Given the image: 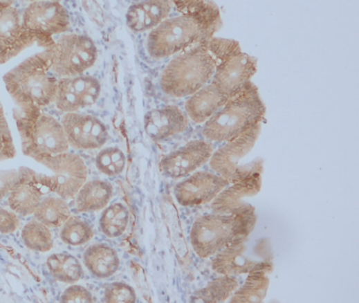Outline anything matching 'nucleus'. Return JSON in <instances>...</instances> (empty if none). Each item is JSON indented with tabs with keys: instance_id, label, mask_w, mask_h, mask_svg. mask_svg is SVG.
Returning a JSON list of instances; mask_svg holds the SVG:
<instances>
[{
	"instance_id": "27",
	"label": "nucleus",
	"mask_w": 359,
	"mask_h": 303,
	"mask_svg": "<svg viewBox=\"0 0 359 303\" xmlns=\"http://www.w3.org/2000/svg\"><path fill=\"white\" fill-rule=\"evenodd\" d=\"M38 221L49 228H59L71 217V208L64 198L46 196L33 213Z\"/></svg>"
},
{
	"instance_id": "13",
	"label": "nucleus",
	"mask_w": 359,
	"mask_h": 303,
	"mask_svg": "<svg viewBox=\"0 0 359 303\" xmlns=\"http://www.w3.org/2000/svg\"><path fill=\"white\" fill-rule=\"evenodd\" d=\"M229 181L214 172H194L179 181L174 187V195L179 205L195 207L213 201Z\"/></svg>"
},
{
	"instance_id": "15",
	"label": "nucleus",
	"mask_w": 359,
	"mask_h": 303,
	"mask_svg": "<svg viewBox=\"0 0 359 303\" xmlns=\"http://www.w3.org/2000/svg\"><path fill=\"white\" fill-rule=\"evenodd\" d=\"M62 125L68 145L75 149H100L109 138L104 123L92 115L66 113L62 117Z\"/></svg>"
},
{
	"instance_id": "30",
	"label": "nucleus",
	"mask_w": 359,
	"mask_h": 303,
	"mask_svg": "<svg viewBox=\"0 0 359 303\" xmlns=\"http://www.w3.org/2000/svg\"><path fill=\"white\" fill-rule=\"evenodd\" d=\"M21 238L27 248L36 252H49L53 248V235L49 226L36 219L24 226Z\"/></svg>"
},
{
	"instance_id": "39",
	"label": "nucleus",
	"mask_w": 359,
	"mask_h": 303,
	"mask_svg": "<svg viewBox=\"0 0 359 303\" xmlns=\"http://www.w3.org/2000/svg\"><path fill=\"white\" fill-rule=\"evenodd\" d=\"M17 0H0V9L1 8L13 7Z\"/></svg>"
},
{
	"instance_id": "31",
	"label": "nucleus",
	"mask_w": 359,
	"mask_h": 303,
	"mask_svg": "<svg viewBox=\"0 0 359 303\" xmlns=\"http://www.w3.org/2000/svg\"><path fill=\"white\" fill-rule=\"evenodd\" d=\"M62 226L60 239L68 246H84L94 236L93 226L86 220L76 216H71Z\"/></svg>"
},
{
	"instance_id": "1",
	"label": "nucleus",
	"mask_w": 359,
	"mask_h": 303,
	"mask_svg": "<svg viewBox=\"0 0 359 303\" xmlns=\"http://www.w3.org/2000/svg\"><path fill=\"white\" fill-rule=\"evenodd\" d=\"M221 26L219 9L208 1L199 11L165 19L151 30L147 50L155 59L169 57L209 39Z\"/></svg>"
},
{
	"instance_id": "26",
	"label": "nucleus",
	"mask_w": 359,
	"mask_h": 303,
	"mask_svg": "<svg viewBox=\"0 0 359 303\" xmlns=\"http://www.w3.org/2000/svg\"><path fill=\"white\" fill-rule=\"evenodd\" d=\"M46 266L54 279L64 284H75L84 276L80 260L68 252L53 254L46 260Z\"/></svg>"
},
{
	"instance_id": "33",
	"label": "nucleus",
	"mask_w": 359,
	"mask_h": 303,
	"mask_svg": "<svg viewBox=\"0 0 359 303\" xmlns=\"http://www.w3.org/2000/svg\"><path fill=\"white\" fill-rule=\"evenodd\" d=\"M203 44L209 50L210 54L213 56L214 59L217 60V64L232 56L241 53V46L234 40L215 38L212 36Z\"/></svg>"
},
{
	"instance_id": "37",
	"label": "nucleus",
	"mask_w": 359,
	"mask_h": 303,
	"mask_svg": "<svg viewBox=\"0 0 359 303\" xmlns=\"http://www.w3.org/2000/svg\"><path fill=\"white\" fill-rule=\"evenodd\" d=\"M19 218L15 212L0 209V233H14L19 228Z\"/></svg>"
},
{
	"instance_id": "11",
	"label": "nucleus",
	"mask_w": 359,
	"mask_h": 303,
	"mask_svg": "<svg viewBox=\"0 0 359 303\" xmlns=\"http://www.w3.org/2000/svg\"><path fill=\"white\" fill-rule=\"evenodd\" d=\"M38 163L53 172L55 193L66 200L75 197L88 178V167L84 159L75 153L64 152L55 156L42 158Z\"/></svg>"
},
{
	"instance_id": "6",
	"label": "nucleus",
	"mask_w": 359,
	"mask_h": 303,
	"mask_svg": "<svg viewBox=\"0 0 359 303\" xmlns=\"http://www.w3.org/2000/svg\"><path fill=\"white\" fill-rule=\"evenodd\" d=\"M217 66V60L201 42L183 50L167 64L161 74V90L176 98L191 96L208 84Z\"/></svg>"
},
{
	"instance_id": "12",
	"label": "nucleus",
	"mask_w": 359,
	"mask_h": 303,
	"mask_svg": "<svg viewBox=\"0 0 359 303\" xmlns=\"http://www.w3.org/2000/svg\"><path fill=\"white\" fill-rule=\"evenodd\" d=\"M100 80L93 76L82 74L62 77L58 80L54 102L62 112H78L94 104L100 98Z\"/></svg>"
},
{
	"instance_id": "19",
	"label": "nucleus",
	"mask_w": 359,
	"mask_h": 303,
	"mask_svg": "<svg viewBox=\"0 0 359 303\" xmlns=\"http://www.w3.org/2000/svg\"><path fill=\"white\" fill-rule=\"evenodd\" d=\"M261 189V173L254 174L248 178L234 183L223 190L212 202V210L219 214H241L254 211L246 199L257 195Z\"/></svg>"
},
{
	"instance_id": "4",
	"label": "nucleus",
	"mask_w": 359,
	"mask_h": 303,
	"mask_svg": "<svg viewBox=\"0 0 359 303\" xmlns=\"http://www.w3.org/2000/svg\"><path fill=\"white\" fill-rule=\"evenodd\" d=\"M257 217L254 211L241 214H208L195 220L190 232L193 250L201 258H209L234 242L247 239Z\"/></svg>"
},
{
	"instance_id": "28",
	"label": "nucleus",
	"mask_w": 359,
	"mask_h": 303,
	"mask_svg": "<svg viewBox=\"0 0 359 303\" xmlns=\"http://www.w3.org/2000/svg\"><path fill=\"white\" fill-rule=\"evenodd\" d=\"M130 213L122 202L107 205L100 215V229L109 238H118L128 229Z\"/></svg>"
},
{
	"instance_id": "23",
	"label": "nucleus",
	"mask_w": 359,
	"mask_h": 303,
	"mask_svg": "<svg viewBox=\"0 0 359 303\" xmlns=\"http://www.w3.org/2000/svg\"><path fill=\"white\" fill-rule=\"evenodd\" d=\"M84 266L92 276L98 279H107L113 276L120 266L118 254L106 244H95L84 252Z\"/></svg>"
},
{
	"instance_id": "22",
	"label": "nucleus",
	"mask_w": 359,
	"mask_h": 303,
	"mask_svg": "<svg viewBox=\"0 0 359 303\" xmlns=\"http://www.w3.org/2000/svg\"><path fill=\"white\" fill-rule=\"evenodd\" d=\"M229 97L223 94L213 82L205 84L185 101V113L191 120L203 123L213 116L228 100Z\"/></svg>"
},
{
	"instance_id": "35",
	"label": "nucleus",
	"mask_w": 359,
	"mask_h": 303,
	"mask_svg": "<svg viewBox=\"0 0 359 303\" xmlns=\"http://www.w3.org/2000/svg\"><path fill=\"white\" fill-rule=\"evenodd\" d=\"M16 154L11 131L5 117L0 118V161L14 158Z\"/></svg>"
},
{
	"instance_id": "9",
	"label": "nucleus",
	"mask_w": 359,
	"mask_h": 303,
	"mask_svg": "<svg viewBox=\"0 0 359 303\" xmlns=\"http://www.w3.org/2000/svg\"><path fill=\"white\" fill-rule=\"evenodd\" d=\"M22 26L35 36L36 42L44 48L54 44L53 36L66 33L71 20L66 8L58 1H33L21 14Z\"/></svg>"
},
{
	"instance_id": "3",
	"label": "nucleus",
	"mask_w": 359,
	"mask_h": 303,
	"mask_svg": "<svg viewBox=\"0 0 359 303\" xmlns=\"http://www.w3.org/2000/svg\"><path fill=\"white\" fill-rule=\"evenodd\" d=\"M51 56V48H46L3 76L8 93L17 107L42 108L54 102L58 80L52 72Z\"/></svg>"
},
{
	"instance_id": "34",
	"label": "nucleus",
	"mask_w": 359,
	"mask_h": 303,
	"mask_svg": "<svg viewBox=\"0 0 359 303\" xmlns=\"http://www.w3.org/2000/svg\"><path fill=\"white\" fill-rule=\"evenodd\" d=\"M137 300L136 292L130 284L125 282H112L104 288V302L128 303Z\"/></svg>"
},
{
	"instance_id": "2",
	"label": "nucleus",
	"mask_w": 359,
	"mask_h": 303,
	"mask_svg": "<svg viewBox=\"0 0 359 303\" xmlns=\"http://www.w3.org/2000/svg\"><path fill=\"white\" fill-rule=\"evenodd\" d=\"M266 107L252 82L232 95L225 104L205 122L203 135L208 141L227 143L261 125Z\"/></svg>"
},
{
	"instance_id": "18",
	"label": "nucleus",
	"mask_w": 359,
	"mask_h": 303,
	"mask_svg": "<svg viewBox=\"0 0 359 303\" xmlns=\"http://www.w3.org/2000/svg\"><path fill=\"white\" fill-rule=\"evenodd\" d=\"M256 70L257 60L241 52L217 64L212 82L230 97L250 82Z\"/></svg>"
},
{
	"instance_id": "7",
	"label": "nucleus",
	"mask_w": 359,
	"mask_h": 303,
	"mask_svg": "<svg viewBox=\"0 0 359 303\" xmlns=\"http://www.w3.org/2000/svg\"><path fill=\"white\" fill-rule=\"evenodd\" d=\"M260 129L261 125H256L213 152L209 160L212 172L227 179L230 183L243 181L254 174L262 173L264 161L261 159H256L252 163L245 161L255 147Z\"/></svg>"
},
{
	"instance_id": "20",
	"label": "nucleus",
	"mask_w": 359,
	"mask_h": 303,
	"mask_svg": "<svg viewBox=\"0 0 359 303\" xmlns=\"http://www.w3.org/2000/svg\"><path fill=\"white\" fill-rule=\"evenodd\" d=\"M143 125L151 139L161 141L185 132L189 127V117L178 107H161L147 113Z\"/></svg>"
},
{
	"instance_id": "41",
	"label": "nucleus",
	"mask_w": 359,
	"mask_h": 303,
	"mask_svg": "<svg viewBox=\"0 0 359 303\" xmlns=\"http://www.w3.org/2000/svg\"><path fill=\"white\" fill-rule=\"evenodd\" d=\"M26 1H29V3H33V1H39V0H26ZM49 1H58V3H59L60 0H49Z\"/></svg>"
},
{
	"instance_id": "38",
	"label": "nucleus",
	"mask_w": 359,
	"mask_h": 303,
	"mask_svg": "<svg viewBox=\"0 0 359 303\" xmlns=\"http://www.w3.org/2000/svg\"><path fill=\"white\" fill-rule=\"evenodd\" d=\"M17 177V169L0 171V199H3L6 196L9 195Z\"/></svg>"
},
{
	"instance_id": "36",
	"label": "nucleus",
	"mask_w": 359,
	"mask_h": 303,
	"mask_svg": "<svg viewBox=\"0 0 359 303\" xmlns=\"http://www.w3.org/2000/svg\"><path fill=\"white\" fill-rule=\"evenodd\" d=\"M60 301L62 302L92 303L94 302L95 298L88 288L78 286V284H73L64 290L60 297Z\"/></svg>"
},
{
	"instance_id": "16",
	"label": "nucleus",
	"mask_w": 359,
	"mask_h": 303,
	"mask_svg": "<svg viewBox=\"0 0 359 303\" xmlns=\"http://www.w3.org/2000/svg\"><path fill=\"white\" fill-rule=\"evenodd\" d=\"M35 42V36L22 26L21 14L17 9H0V64L13 59Z\"/></svg>"
},
{
	"instance_id": "17",
	"label": "nucleus",
	"mask_w": 359,
	"mask_h": 303,
	"mask_svg": "<svg viewBox=\"0 0 359 303\" xmlns=\"http://www.w3.org/2000/svg\"><path fill=\"white\" fill-rule=\"evenodd\" d=\"M248 239V238H247ZM234 242L213 255L212 270L219 275L236 276L250 274L264 268H272V262L267 259L258 260L255 252H251L246 240Z\"/></svg>"
},
{
	"instance_id": "14",
	"label": "nucleus",
	"mask_w": 359,
	"mask_h": 303,
	"mask_svg": "<svg viewBox=\"0 0 359 303\" xmlns=\"http://www.w3.org/2000/svg\"><path fill=\"white\" fill-rule=\"evenodd\" d=\"M213 152V145L209 141H190L165 155L159 163V169L167 178H185L207 163Z\"/></svg>"
},
{
	"instance_id": "21",
	"label": "nucleus",
	"mask_w": 359,
	"mask_h": 303,
	"mask_svg": "<svg viewBox=\"0 0 359 303\" xmlns=\"http://www.w3.org/2000/svg\"><path fill=\"white\" fill-rule=\"evenodd\" d=\"M172 7V0H145L135 3L127 12V24L134 32L154 29L167 18Z\"/></svg>"
},
{
	"instance_id": "40",
	"label": "nucleus",
	"mask_w": 359,
	"mask_h": 303,
	"mask_svg": "<svg viewBox=\"0 0 359 303\" xmlns=\"http://www.w3.org/2000/svg\"><path fill=\"white\" fill-rule=\"evenodd\" d=\"M1 117H5V114H3V106H1V102H0V118Z\"/></svg>"
},
{
	"instance_id": "8",
	"label": "nucleus",
	"mask_w": 359,
	"mask_h": 303,
	"mask_svg": "<svg viewBox=\"0 0 359 303\" xmlns=\"http://www.w3.org/2000/svg\"><path fill=\"white\" fill-rule=\"evenodd\" d=\"M50 48L52 72L60 77L84 74L98 60L94 40L82 34H64Z\"/></svg>"
},
{
	"instance_id": "5",
	"label": "nucleus",
	"mask_w": 359,
	"mask_h": 303,
	"mask_svg": "<svg viewBox=\"0 0 359 303\" xmlns=\"http://www.w3.org/2000/svg\"><path fill=\"white\" fill-rule=\"evenodd\" d=\"M22 152L36 161L68 152L70 145L62 122L42 113L36 106L18 107L14 110Z\"/></svg>"
},
{
	"instance_id": "32",
	"label": "nucleus",
	"mask_w": 359,
	"mask_h": 303,
	"mask_svg": "<svg viewBox=\"0 0 359 303\" xmlns=\"http://www.w3.org/2000/svg\"><path fill=\"white\" fill-rule=\"evenodd\" d=\"M95 165L100 173L114 178L126 169L127 157L119 147H106L98 153Z\"/></svg>"
},
{
	"instance_id": "24",
	"label": "nucleus",
	"mask_w": 359,
	"mask_h": 303,
	"mask_svg": "<svg viewBox=\"0 0 359 303\" xmlns=\"http://www.w3.org/2000/svg\"><path fill=\"white\" fill-rule=\"evenodd\" d=\"M113 187L102 179L84 183L75 195L74 209L76 213H92L104 210L112 199Z\"/></svg>"
},
{
	"instance_id": "29",
	"label": "nucleus",
	"mask_w": 359,
	"mask_h": 303,
	"mask_svg": "<svg viewBox=\"0 0 359 303\" xmlns=\"http://www.w3.org/2000/svg\"><path fill=\"white\" fill-rule=\"evenodd\" d=\"M239 286V282L234 276H225L217 278L209 282L205 288H199L193 293L191 301L194 302H223L232 296Z\"/></svg>"
},
{
	"instance_id": "25",
	"label": "nucleus",
	"mask_w": 359,
	"mask_h": 303,
	"mask_svg": "<svg viewBox=\"0 0 359 303\" xmlns=\"http://www.w3.org/2000/svg\"><path fill=\"white\" fill-rule=\"evenodd\" d=\"M272 268H259L248 274L243 286L232 294L231 302H261L269 288V274Z\"/></svg>"
},
{
	"instance_id": "10",
	"label": "nucleus",
	"mask_w": 359,
	"mask_h": 303,
	"mask_svg": "<svg viewBox=\"0 0 359 303\" xmlns=\"http://www.w3.org/2000/svg\"><path fill=\"white\" fill-rule=\"evenodd\" d=\"M55 187L53 176L37 173L29 167H20L8 198L10 208L19 215H32L48 194L55 193Z\"/></svg>"
}]
</instances>
